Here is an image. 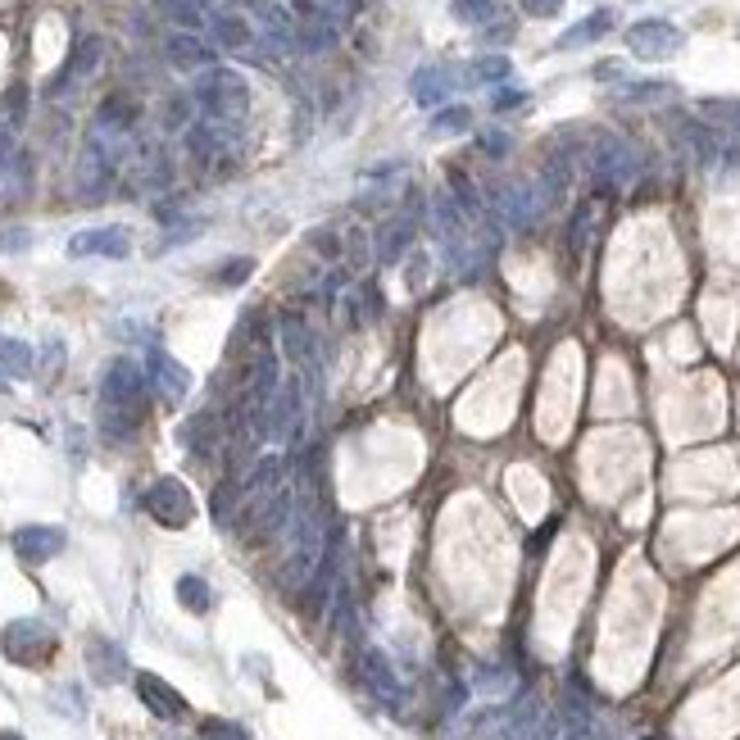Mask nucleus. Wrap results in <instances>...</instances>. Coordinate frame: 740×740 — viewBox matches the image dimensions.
<instances>
[{"label":"nucleus","mask_w":740,"mask_h":740,"mask_svg":"<svg viewBox=\"0 0 740 740\" xmlns=\"http://www.w3.org/2000/svg\"><path fill=\"white\" fill-rule=\"evenodd\" d=\"M472 128V109L468 105H446L432 115V137H459Z\"/></svg>","instance_id":"obj_28"},{"label":"nucleus","mask_w":740,"mask_h":740,"mask_svg":"<svg viewBox=\"0 0 740 740\" xmlns=\"http://www.w3.org/2000/svg\"><path fill=\"white\" fill-rule=\"evenodd\" d=\"M513 32H518V28H513V14L500 10V6L491 10V19H487L482 28H477V36H482L487 46H509V42H513Z\"/></svg>","instance_id":"obj_29"},{"label":"nucleus","mask_w":740,"mask_h":740,"mask_svg":"<svg viewBox=\"0 0 740 740\" xmlns=\"http://www.w3.org/2000/svg\"><path fill=\"white\" fill-rule=\"evenodd\" d=\"M115 173H119V151H109L105 141L87 137L83 160H78V192L87 200H100L109 192V182H115Z\"/></svg>","instance_id":"obj_11"},{"label":"nucleus","mask_w":740,"mask_h":740,"mask_svg":"<svg viewBox=\"0 0 740 740\" xmlns=\"http://www.w3.org/2000/svg\"><path fill=\"white\" fill-rule=\"evenodd\" d=\"M618 28V10H596L586 14L581 23H573L568 32H559V42H554V51H577V46H590L600 42V36H609Z\"/></svg>","instance_id":"obj_23"},{"label":"nucleus","mask_w":740,"mask_h":740,"mask_svg":"<svg viewBox=\"0 0 740 740\" xmlns=\"http://www.w3.org/2000/svg\"><path fill=\"white\" fill-rule=\"evenodd\" d=\"M164 59H168L173 68H182V73H205V68H214L218 46H209L200 32H168Z\"/></svg>","instance_id":"obj_16"},{"label":"nucleus","mask_w":740,"mask_h":740,"mask_svg":"<svg viewBox=\"0 0 740 740\" xmlns=\"http://www.w3.org/2000/svg\"><path fill=\"white\" fill-rule=\"evenodd\" d=\"M250 273H254V259H250V254H241V259H228V264H218L214 282H218V286H241Z\"/></svg>","instance_id":"obj_35"},{"label":"nucleus","mask_w":740,"mask_h":740,"mask_svg":"<svg viewBox=\"0 0 740 740\" xmlns=\"http://www.w3.org/2000/svg\"><path fill=\"white\" fill-rule=\"evenodd\" d=\"M192 100L196 109L209 119V123H224V128H237L246 115H250V83L241 78L237 68H224L214 64L205 73H196V87H192Z\"/></svg>","instance_id":"obj_1"},{"label":"nucleus","mask_w":740,"mask_h":740,"mask_svg":"<svg viewBox=\"0 0 740 740\" xmlns=\"http://www.w3.org/2000/svg\"><path fill=\"white\" fill-rule=\"evenodd\" d=\"M68 254L73 259H87V254H100V259H128L132 254V232L109 224V228H87L68 241Z\"/></svg>","instance_id":"obj_15"},{"label":"nucleus","mask_w":740,"mask_h":740,"mask_svg":"<svg viewBox=\"0 0 740 740\" xmlns=\"http://www.w3.org/2000/svg\"><path fill=\"white\" fill-rule=\"evenodd\" d=\"M205 28H209V36H214L218 51H254V46H259V32L250 28L246 14L209 10V14H205Z\"/></svg>","instance_id":"obj_18"},{"label":"nucleus","mask_w":740,"mask_h":740,"mask_svg":"<svg viewBox=\"0 0 740 740\" xmlns=\"http://www.w3.org/2000/svg\"><path fill=\"white\" fill-rule=\"evenodd\" d=\"M0 740H23V736L19 731H0Z\"/></svg>","instance_id":"obj_44"},{"label":"nucleus","mask_w":740,"mask_h":740,"mask_svg":"<svg viewBox=\"0 0 740 740\" xmlns=\"http://www.w3.org/2000/svg\"><path fill=\"white\" fill-rule=\"evenodd\" d=\"M686 46V32L668 19H641L627 28V51L636 59H673Z\"/></svg>","instance_id":"obj_7"},{"label":"nucleus","mask_w":740,"mask_h":740,"mask_svg":"<svg viewBox=\"0 0 740 740\" xmlns=\"http://www.w3.org/2000/svg\"><path fill=\"white\" fill-rule=\"evenodd\" d=\"M155 10L177 23V32H200L205 28V10L196 6V0H155Z\"/></svg>","instance_id":"obj_26"},{"label":"nucleus","mask_w":740,"mask_h":740,"mask_svg":"<svg viewBox=\"0 0 740 740\" xmlns=\"http://www.w3.org/2000/svg\"><path fill=\"white\" fill-rule=\"evenodd\" d=\"M14 151V145H10V132H6V123H0V160H6Z\"/></svg>","instance_id":"obj_43"},{"label":"nucleus","mask_w":740,"mask_h":740,"mask_svg":"<svg viewBox=\"0 0 740 740\" xmlns=\"http://www.w3.org/2000/svg\"><path fill=\"white\" fill-rule=\"evenodd\" d=\"M100 55H105V42H100V36H83V42L73 46L68 64L55 73V83H51V91H46V96H51V100H59V96H68L78 83H87L91 73L100 68Z\"/></svg>","instance_id":"obj_13"},{"label":"nucleus","mask_w":740,"mask_h":740,"mask_svg":"<svg viewBox=\"0 0 740 740\" xmlns=\"http://www.w3.org/2000/svg\"><path fill=\"white\" fill-rule=\"evenodd\" d=\"M554 205H559V200L545 192L541 177H536V182H500V187L491 192V200H487L491 218H496L500 228H509V232L532 228L536 218H541L545 209H554Z\"/></svg>","instance_id":"obj_3"},{"label":"nucleus","mask_w":740,"mask_h":740,"mask_svg":"<svg viewBox=\"0 0 740 740\" xmlns=\"http://www.w3.org/2000/svg\"><path fill=\"white\" fill-rule=\"evenodd\" d=\"M87 668L100 686H115L128 677V654L119 641H109V636H91L87 641Z\"/></svg>","instance_id":"obj_20"},{"label":"nucleus","mask_w":740,"mask_h":740,"mask_svg":"<svg viewBox=\"0 0 740 740\" xmlns=\"http://www.w3.org/2000/svg\"><path fill=\"white\" fill-rule=\"evenodd\" d=\"M0 391H6V387H0Z\"/></svg>","instance_id":"obj_45"},{"label":"nucleus","mask_w":740,"mask_h":740,"mask_svg":"<svg viewBox=\"0 0 740 740\" xmlns=\"http://www.w3.org/2000/svg\"><path fill=\"white\" fill-rule=\"evenodd\" d=\"M346 237V246H341V259L350 264V273H363L368 269V259H373V246H368V232L363 228H350V232H341Z\"/></svg>","instance_id":"obj_30"},{"label":"nucleus","mask_w":740,"mask_h":740,"mask_svg":"<svg viewBox=\"0 0 740 740\" xmlns=\"http://www.w3.org/2000/svg\"><path fill=\"white\" fill-rule=\"evenodd\" d=\"M145 395H151L145 368H137L128 355H119V359L105 363V378H100V410H105V414H119V418L141 423Z\"/></svg>","instance_id":"obj_4"},{"label":"nucleus","mask_w":740,"mask_h":740,"mask_svg":"<svg viewBox=\"0 0 740 740\" xmlns=\"http://www.w3.org/2000/svg\"><path fill=\"white\" fill-rule=\"evenodd\" d=\"M132 682H137L141 705L151 709L155 718H164V722H177V718H187V714H192V709H187V699H182V690H173L164 677H155V673H137Z\"/></svg>","instance_id":"obj_17"},{"label":"nucleus","mask_w":740,"mask_h":740,"mask_svg":"<svg viewBox=\"0 0 740 740\" xmlns=\"http://www.w3.org/2000/svg\"><path fill=\"white\" fill-rule=\"evenodd\" d=\"M145 382L160 391L164 404H182V400L192 395V387H196L192 368L177 363V359H173L168 350H160V346H151V355H145Z\"/></svg>","instance_id":"obj_9"},{"label":"nucleus","mask_w":740,"mask_h":740,"mask_svg":"<svg viewBox=\"0 0 740 740\" xmlns=\"http://www.w3.org/2000/svg\"><path fill=\"white\" fill-rule=\"evenodd\" d=\"M359 677H363V686L373 690L387 709H400V705H404V677L395 673V663H391L387 650L363 645V650H359Z\"/></svg>","instance_id":"obj_8"},{"label":"nucleus","mask_w":740,"mask_h":740,"mask_svg":"<svg viewBox=\"0 0 740 740\" xmlns=\"http://www.w3.org/2000/svg\"><path fill=\"white\" fill-rule=\"evenodd\" d=\"M228 132H232V128L209 123V119L187 123V151H192V160H196V164H214L218 155L228 151Z\"/></svg>","instance_id":"obj_22"},{"label":"nucleus","mask_w":740,"mask_h":740,"mask_svg":"<svg viewBox=\"0 0 740 740\" xmlns=\"http://www.w3.org/2000/svg\"><path fill=\"white\" fill-rule=\"evenodd\" d=\"M32 246V232L28 228H10V232H0V254H23Z\"/></svg>","instance_id":"obj_39"},{"label":"nucleus","mask_w":740,"mask_h":740,"mask_svg":"<svg viewBox=\"0 0 740 740\" xmlns=\"http://www.w3.org/2000/svg\"><path fill=\"white\" fill-rule=\"evenodd\" d=\"M618 96L632 100V105H650V100H663V96H677V87L673 83H627Z\"/></svg>","instance_id":"obj_34"},{"label":"nucleus","mask_w":740,"mask_h":740,"mask_svg":"<svg viewBox=\"0 0 740 740\" xmlns=\"http://www.w3.org/2000/svg\"><path fill=\"white\" fill-rule=\"evenodd\" d=\"M472 686H477V690H487V695H504V690L513 686V673H509V668H491V663H487V668H477Z\"/></svg>","instance_id":"obj_36"},{"label":"nucleus","mask_w":740,"mask_h":740,"mask_svg":"<svg viewBox=\"0 0 740 740\" xmlns=\"http://www.w3.org/2000/svg\"><path fill=\"white\" fill-rule=\"evenodd\" d=\"M414 237H418V214L414 209H400V214L382 218V228L373 232L378 264H400V259L414 250Z\"/></svg>","instance_id":"obj_12"},{"label":"nucleus","mask_w":740,"mask_h":740,"mask_svg":"<svg viewBox=\"0 0 740 740\" xmlns=\"http://www.w3.org/2000/svg\"><path fill=\"white\" fill-rule=\"evenodd\" d=\"M459 87V73L446 68V64H423L414 78H410V96L423 105V109H440Z\"/></svg>","instance_id":"obj_19"},{"label":"nucleus","mask_w":740,"mask_h":740,"mask_svg":"<svg viewBox=\"0 0 740 740\" xmlns=\"http://www.w3.org/2000/svg\"><path fill=\"white\" fill-rule=\"evenodd\" d=\"M177 605L187 609V613H209L214 609V590L200 573H182L177 577Z\"/></svg>","instance_id":"obj_24"},{"label":"nucleus","mask_w":740,"mask_h":740,"mask_svg":"<svg viewBox=\"0 0 740 740\" xmlns=\"http://www.w3.org/2000/svg\"><path fill=\"white\" fill-rule=\"evenodd\" d=\"M68 545V536H64V527H51V523H28V527H19L14 532V554L23 564H51L55 554Z\"/></svg>","instance_id":"obj_14"},{"label":"nucleus","mask_w":740,"mask_h":740,"mask_svg":"<svg viewBox=\"0 0 740 740\" xmlns=\"http://www.w3.org/2000/svg\"><path fill=\"white\" fill-rule=\"evenodd\" d=\"M518 105H527V91H523V87H500V91L491 96L496 115H504V109H518Z\"/></svg>","instance_id":"obj_38"},{"label":"nucleus","mask_w":740,"mask_h":740,"mask_svg":"<svg viewBox=\"0 0 740 740\" xmlns=\"http://www.w3.org/2000/svg\"><path fill=\"white\" fill-rule=\"evenodd\" d=\"M341 246H346V237L337 228H314L309 232V250H318L323 259H341Z\"/></svg>","instance_id":"obj_37"},{"label":"nucleus","mask_w":740,"mask_h":740,"mask_svg":"<svg viewBox=\"0 0 740 740\" xmlns=\"http://www.w3.org/2000/svg\"><path fill=\"white\" fill-rule=\"evenodd\" d=\"M496 10V0H450V14L455 23H468V28H482Z\"/></svg>","instance_id":"obj_32"},{"label":"nucleus","mask_w":740,"mask_h":740,"mask_svg":"<svg viewBox=\"0 0 740 740\" xmlns=\"http://www.w3.org/2000/svg\"><path fill=\"white\" fill-rule=\"evenodd\" d=\"M509 73H513V64H509L504 55H496V51H491V55L472 59V64L464 68V83H487V87H491V83H504Z\"/></svg>","instance_id":"obj_27"},{"label":"nucleus","mask_w":740,"mask_h":740,"mask_svg":"<svg viewBox=\"0 0 740 740\" xmlns=\"http://www.w3.org/2000/svg\"><path fill=\"white\" fill-rule=\"evenodd\" d=\"M145 513H151L160 527L177 532V527H192L196 500H192V491H187V482H182V477H160V482L145 491Z\"/></svg>","instance_id":"obj_6"},{"label":"nucleus","mask_w":740,"mask_h":740,"mask_svg":"<svg viewBox=\"0 0 740 740\" xmlns=\"http://www.w3.org/2000/svg\"><path fill=\"white\" fill-rule=\"evenodd\" d=\"M509 145H513V141H509L504 132H482V151H487V155L500 160V155H509Z\"/></svg>","instance_id":"obj_42"},{"label":"nucleus","mask_w":740,"mask_h":740,"mask_svg":"<svg viewBox=\"0 0 740 740\" xmlns=\"http://www.w3.org/2000/svg\"><path fill=\"white\" fill-rule=\"evenodd\" d=\"M196 740H250V731L241 722H232V718H205Z\"/></svg>","instance_id":"obj_33"},{"label":"nucleus","mask_w":740,"mask_h":740,"mask_svg":"<svg viewBox=\"0 0 740 740\" xmlns=\"http://www.w3.org/2000/svg\"><path fill=\"white\" fill-rule=\"evenodd\" d=\"M55 632L42 622V618H14L6 622V632H0V654L19 668H42V663L55 659Z\"/></svg>","instance_id":"obj_5"},{"label":"nucleus","mask_w":740,"mask_h":740,"mask_svg":"<svg viewBox=\"0 0 740 740\" xmlns=\"http://www.w3.org/2000/svg\"><path fill=\"white\" fill-rule=\"evenodd\" d=\"M196 232H200V224H177V228H173V232L164 237V246H160V250H173V246H187V241H192Z\"/></svg>","instance_id":"obj_41"},{"label":"nucleus","mask_w":740,"mask_h":740,"mask_svg":"<svg viewBox=\"0 0 740 740\" xmlns=\"http://www.w3.org/2000/svg\"><path fill=\"white\" fill-rule=\"evenodd\" d=\"M581 160H586V168H590V177H596L600 192H622V187H632V182L641 177V151L618 132L590 137Z\"/></svg>","instance_id":"obj_2"},{"label":"nucleus","mask_w":740,"mask_h":740,"mask_svg":"<svg viewBox=\"0 0 740 740\" xmlns=\"http://www.w3.org/2000/svg\"><path fill=\"white\" fill-rule=\"evenodd\" d=\"M605 196V192H600ZM600 196H590L581 209H577V218H573V250H581L586 241H590V232H596V218H600Z\"/></svg>","instance_id":"obj_31"},{"label":"nucleus","mask_w":740,"mask_h":740,"mask_svg":"<svg viewBox=\"0 0 740 740\" xmlns=\"http://www.w3.org/2000/svg\"><path fill=\"white\" fill-rule=\"evenodd\" d=\"M0 373L6 378H28L32 373V346L19 337H6L0 331Z\"/></svg>","instance_id":"obj_25"},{"label":"nucleus","mask_w":740,"mask_h":740,"mask_svg":"<svg viewBox=\"0 0 740 740\" xmlns=\"http://www.w3.org/2000/svg\"><path fill=\"white\" fill-rule=\"evenodd\" d=\"M518 6H523V14H532V19H554L568 0H518Z\"/></svg>","instance_id":"obj_40"},{"label":"nucleus","mask_w":740,"mask_h":740,"mask_svg":"<svg viewBox=\"0 0 740 740\" xmlns=\"http://www.w3.org/2000/svg\"><path fill=\"white\" fill-rule=\"evenodd\" d=\"M677 141L690 151V160L699 168H722V164H736V151L722 141V132H714L709 123H699V119H677Z\"/></svg>","instance_id":"obj_10"},{"label":"nucleus","mask_w":740,"mask_h":740,"mask_svg":"<svg viewBox=\"0 0 740 740\" xmlns=\"http://www.w3.org/2000/svg\"><path fill=\"white\" fill-rule=\"evenodd\" d=\"M341 314H346V323H350V327H368V323H378V318L387 314L382 291H378L373 282H350V286L341 291Z\"/></svg>","instance_id":"obj_21"}]
</instances>
